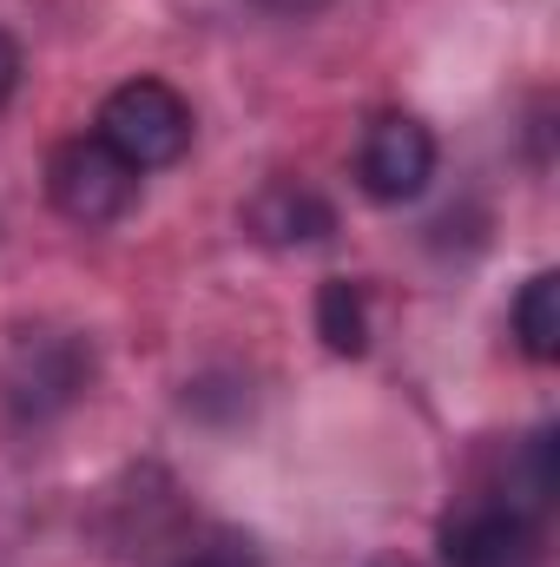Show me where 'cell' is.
I'll return each instance as SVG.
<instances>
[{
	"instance_id": "obj_1",
	"label": "cell",
	"mask_w": 560,
	"mask_h": 567,
	"mask_svg": "<svg viewBox=\"0 0 560 567\" xmlns=\"http://www.w3.org/2000/svg\"><path fill=\"white\" fill-rule=\"evenodd\" d=\"M100 140L113 145L133 172H158V165L185 158V145H191V106L165 80H126L100 106Z\"/></svg>"
},
{
	"instance_id": "obj_2",
	"label": "cell",
	"mask_w": 560,
	"mask_h": 567,
	"mask_svg": "<svg viewBox=\"0 0 560 567\" xmlns=\"http://www.w3.org/2000/svg\"><path fill=\"white\" fill-rule=\"evenodd\" d=\"M46 198L73 225H120L133 212V198H139V172L100 133L93 140H66L46 158Z\"/></svg>"
},
{
	"instance_id": "obj_3",
	"label": "cell",
	"mask_w": 560,
	"mask_h": 567,
	"mask_svg": "<svg viewBox=\"0 0 560 567\" xmlns=\"http://www.w3.org/2000/svg\"><path fill=\"white\" fill-rule=\"evenodd\" d=\"M428 178H435V133L416 113H383L356 145V185L376 205H409Z\"/></svg>"
},
{
	"instance_id": "obj_4",
	"label": "cell",
	"mask_w": 560,
	"mask_h": 567,
	"mask_svg": "<svg viewBox=\"0 0 560 567\" xmlns=\"http://www.w3.org/2000/svg\"><path fill=\"white\" fill-rule=\"evenodd\" d=\"M442 561L448 567H541V528L508 508V502H475L442 528Z\"/></svg>"
},
{
	"instance_id": "obj_5",
	"label": "cell",
	"mask_w": 560,
	"mask_h": 567,
	"mask_svg": "<svg viewBox=\"0 0 560 567\" xmlns=\"http://www.w3.org/2000/svg\"><path fill=\"white\" fill-rule=\"evenodd\" d=\"M251 225L265 238H278V245H317V238H330V205L317 192H303V185H271L251 205Z\"/></svg>"
},
{
	"instance_id": "obj_6",
	"label": "cell",
	"mask_w": 560,
	"mask_h": 567,
	"mask_svg": "<svg viewBox=\"0 0 560 567\" xmlns=\"http://www.w3.org/2000/svg\"><path fill=\"white\" fill-rule=\"evenodd\" d=\"M515 337L535 363H554L560 357V278L554 271H535L515 297Z\"/></svg>"
},
{
	"instance_id": "obj_7",
	"label": "cell",
	"mask_w": 560,
	"mask_h": 567,
	"mask_svg": "<svg viewBox=\"0 0 560 567\" xmlns=\"http://www.w3.org/2000/svg\"><path fill=\"white\" fill-rule=\"evenodd\" d=\"M317 337L336 357H363L370 350V310H363V284L330 278L317 290Z\"/></svg>"
},
{
	"instance_id": "obj_8",
	"label": "cell",
	"mask_w": 560,
	"mask_h": 567,
	"mask_svg": "<svg viewBox=\"0 0 560 567\" xmlns=\"http://www.w3.org/2000/svg\"><path fill=\"white\" fill-rule=\"evenodd\" d=\"M13 86H20V40L0 27V106L13 100Z\"/></svg>"
},
{
	"instance_id": "obj_9",
	"label": "cell",
	"mask_w": 560,
	"mask_h": 567,
	"mask_svg": "<svg viewBox=\"0 0 560 567\" xmlns=\"http://www.w3.org/2000/svg\"><path fill=\"white\" fill-rule=\"evenodd\" d=\"M185 567H251V555H231V548H211V555H198V561Z\"/></svg>"
},
{
	"instance_id": "obj_10",
	"label": "cell",
	"mask_w": 560,
	"mask_h": 567,
	"mask_svg": "<svg viewBox=\"0 0 560 567\" xmlns=\"http://www.w3.org/2000/svg\"><path fill=\"white\" fill-rule=\"evenodd\" d=\"M265 7H278V13H310V7H330V0H265Z\"/></svg>"
}]
</instances>
